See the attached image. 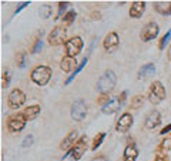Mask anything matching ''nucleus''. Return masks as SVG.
I'll use <instances>...</instances> for the list:
<instances>
[{
    "mask_svg": "<svg viewBox=\"0 0 171 161\" xmlns=\"http://www.w3.org/2000/svg\"><path fill=\"white\" fill-rule=\"evenodd\" d=\"M116 83H117V76H116V73L111 70H107L99 78V81H97V90L101 93V94H107V93H110V91L116 87Z\"/></svg>",
    "mask_w": 171,
    "mask_h": 161,
    "instance_id": "nucleus-1",
    "label": "nucleus"
},
{
    "mask_svg": "<svg viewBox=\"0 0 171 161\" xmlns=\"http://www.w3.org/2000/svg\"><path fill=\"white\" fill-rule=\"evenodd\" d=\"M52 78V69L47 66H37L32 71V80L37 86H46Z\"/></svg>",
    "mask_w": 171,
    "mask_h": 161,
    "instance_id": "nucleus-2",
    "label": "nucleus"
},
{
    "mask_svg": "<svg viewBox=\"0 0 171 161\" xmlns=\"http://www.w3.org/2000/svg\"><path fill=\"white\" fill-rule=\"evenodd\" d=\"M164 98H165L164 86L160 83V81H154V83L151 84V87H150V94H148L150 103L154 104V106H157V104H160Z\"/></svg>",
    "mask_w": 171,
    "mask_h": 161,
    "instance_id": "nucleus-3",
    "label": "nucleus"
},
{
    "mask_svg": "<svg viewBox=\"0 0 171 161\" xmlns=\"http://www.w3.org/2000/svg\"><path fill=\"white\" fill-rule=\"evenodd\" d=\"M24 101H26V94L20 90V89L12 90V93H10L9 97H7V106H9L12 110L20 109V107L24 104Z\"/></svg>",
    "mask_w": 171,
    "mask_h": 161,
    "instance_id": "nucleus-4",
    "label": "nucleus"
},
{
    "mask_svg": "<svg viewBox=\"0 0 171 161\" xmlns=\"http://www.w3.org/2000/svg\"><path fill=\"white\" fill-rule=\"evenodd\" d=\"M83 50V40L81 37L76 36V37H71L66 41V54L69 57H74L79 56Z\"/></svg>",
    "mask_w": 171,
    "mask_h": 161,
    "instance_id": "nucleus-5",
    "label": "nucleus"
},
{
    "mask_svg": "<svg viewBox=\"0 0 171 161\" xmlns=\"http://www.w3.org/2000/svg\"><path fill=\"white\" fill-rule=\"evenodd\" d=\"M67 30L64 26H56L49 34V43L52 46H60L66 41Z\"/></svg>",
    "mask_w": 171,
    "mask_h": 161,
    "instance_id": "nucleus-6",
    "label": "nucleus"
},
{
    "mask_svg": "<svg viewBox=\"0 0 171 161\" xmlns=\"http://www.w3.org/2000/svg\"><path fill=\"white\" fill-rule=\"evenodd\" d=\"M70 116L74 121H81L84 120L87 116V106H86L84 100H76L71 104V110H70Z\"/></svg>",
    "mask_w": 171,
    "mask_h": 161,
    "instance_id": "nucleus-7",
    "label": "nucleus"
},
{
    "mask_svg": "<svg viewBox=\"0 0 171 161\" xmlns=\"http://www.w3.org/2000/svg\"><path fill=\"white\" fill-rule=\"evenodd\" d=\"M26 117L23 116V113L21 114H14L9 118V121H7V129L10 130L12 133H20L21 130L26 127Z\"/></svg>",
    "mask_w": 171,
    "mask_h": 161,
    "instance_id": "nucleus-8",
    "label": "nucleus"
},
{
    "mask_svg": "<svg viewBox=\"0 0 171 161\" xmlns=\"http://www.w3.org/2000/svg\"><path fill=\"white\" fill-rule=\"evenodd\" d=\"M158 32H160V27L156 21H150V23H147L144 26V29L141 30L140 33V37L143 41H151L154 40L156 37L158 36Z\"/></svg>",
    "mask_w": 171,
    "mask_h": 161,
    "instance_id": "nucleus-9",
    "label": "nucleus"
},
{
    "mask_svg": "<svg viewBox=\"0 0 171 161\" xmlns=\"http://www.w3.org/2000/svg\"><path fill=\"white\" fill-rule=\"evenodd\" d=\"M119 44H120V37L116 32L108 33V34L105 36L104 41H103V46H104L105 52H108V53L114 52V50L119 47Z\"/></svg>",
    "mask_w": 171,
    "mask_h": 161,
    "instance_id": "nucleus-10",
    "label": "nucleus"
},
{
    "mask_svg": "<svg viewBox=\"0 0 171 161\" xmlns=\"http://www.w3.org/2000/svg\"><path fill=\"white\" fill-rule=\"evenodd\" d=\"M133 123H134V118L130 113H124L123 116L119 118V121H117V126H116V130L119 131V133H127L128 130L131 129Z\"/></svg>",
    "mask_w": 171,
    "mask_h": 161,
    "instance_id": "nucleus-11",
    "label": "nucleus"
},
{
    "mask_svg": "<svg viewBox=\"0 0 171 161\" xmlns=\"http://www.w3.org/2000/svg\"><path fill=\"white\" fill-rule=\"evenodd\" d=\"M71 150H73L71 157L76 161H79L80 158L83 157V154L86 153V150H87V137H86V135H83L80 140H77V143L74 144V147H73Z\"/></svg>",
    "mask_w": 171,
    "mask_h": 161,
    "instance_id": "nucleus-12",
    "label": "nucleus"
},
{
    "mask_svg": "<svg viewBox=\"0 0 171 161\" xmlns=\"http://www.w3.org/2000/svg\"><path fill=\"white\" fill-rule=\"evenodd\" d=\"M160 124H161V114H160V111H157V110L150 111V114L145 118V129L154 130L157 129Z\"/></svg>",
    "mask_w": 171,
    "mask_h": 161,
    "instance_id": "nucleus-13",
    "label": "nucleus"
},
{
    "mask_svg": "<svg viewBox=\"0 0 171 161\" xmlns=\"http://www.w3.org/2000/svg\"><path fill=\"white\" fill-rule=\"evenodd\" d=\"M120 107H123V104H121L119 97H111L110 101L101 107V111L104 114H113V113H117L120 110Z\"/></svg>",
    "mask_w": 171,
    "mask_h": 161,
    "instance_id": "nucleus-14",
    "label": "nucleus"
},
{
    "mask_svg": "<svg viewBox=\"0 0 171 161\" xmlns=\"http://www.w3.org/2000/svg\"><path fill=\"white\" fill-rule=\"evenodd\" d=\"M145 10V1H133L130 7V16L134 19H140Z\"/></svg>",
    "mask_w": 171,
    "mask_h": 161,
    "instance_id": "nucleus-15",
    "label": "nucleus"
},
{
    "mask_svg": "<svg viewBox=\"0 0 171 161\" xmlns=\"http://www.w3.org/2000/svg\"><path fill=\"white\" fill-rule=\"evenodd\" d=\"M77 137H79L77 130H73V131H70V133H69V135H67L63 141H61V144H60V148H61V150H71V147L74 145V141L77 140Z\"/></svg>",
    "mask_w": 171,
    "mask_h": 161,
    "instance_id": "nucleus-16",
    "label": "nucleus"
},
{
    "mask_svg": "<svg viewBox=\"0 0 171 161\" xmlns=\"http://www.w3.org/2000/svg\"><path fill=\"white\" fill-rule=\"evenodd\" d=\"M138 157V150L136 147V144L131 143V144H128L124 150V161H136Z\"/></svg>",
    "mask_w": 171,
    "mask_h": 161,
    "instance_id": "nucleus-17",
    "label": "nucleus"
},
{
    "mask_svg": "<svg viewBox=\"0 0 171 161\" xmlns=\"http://www.w3.org/2000/svg\"><path fill=\"white\" fill-rule=\"evenodd\" d=\"M77 66V60L74 57H63V60L60 61V67H61V70L64 71V73H71V70Z\"/></svg>",
    "mask_w": 171,
    "mask_h": 161,
    "instance_id": "nucleus-18",
    "label": "nucleus"
},
{
    "mask_svg": "<svg viewBox=\"0 0 171 161\" xmlns=\"http://www.w3.org/2000/svg\"><path fill=\"white\" fill-rule=\"evenodd\" d=\"M40 111H41L40 106L34 104V106H29V107H26V109H24V111H23V116L26 117L27 121H32V120H34L36 117L39 116Z\"/></svg>",
    "mask_w": 171,
    "mask_h": 161,
    "instance_id": "nucleus-19",
    "label": "nucleus"
},
{
    "mask_svg": "<svg viewBox=\"0 0 171 161\" xmlns=\"http://www.w3.org/2000/svg\"><path fill=\"white\" fill-rule=\"evenodd\" d=\"M154 73H156V66L153 64V63H147V64H144L143 67H140V70H138V73H137V77L147 78V77H150V76H153Z\"/></svg>",
    "mask_w": 171,
    "mask_h": 161,
    "instance_id": "nucleus-20",
    "label": "nucleus"
},
{
    "mask_svg": "<svg viewBox=\"0 0 171 161\" xmlns=\"http://www.w3.org/2000/svg\"><path fill=\"white\" fill-rule=\"evenodd\" d=\"M154 9L163 16H170L171 14V1H156Z\"/></svg>",
    "mask_w": 171,
    "mask_h": 161,
    "instance_id": "nucleus-21",
    "label": "nucleus"
},
{
    "mask_svg": "<svg viewBox=\"0 0 171 161\" xmlns=\"http://www.w3.org/2000/svg\"><path fill=\"white\" fill-rule=\"evenodd\" d=\"M87 63H88V58H87V57H84V58H83V61H81V63H80V64L77 66V69H76V70L73 71V73H71V74H70V76H69V78H67V80H66V83H64V84H66V86H69V84L71 83L73 80H74V77H76V76L79 74L80 71H81V70H83V69H84V67H86V66H87Z\"/></svg>",
    "mask_w": 171,
    "mask_h": 161,
    "instance_id": "nucleus-22",
    "label": "nucleus"
},
{
    "mask_svg": "<svg viewBox=\"0 0 171 161\" xmlns=\"http://www.w3.org/2000/svg\"><path fill=\"white\" fill-rule=\"evenodd\" d=\"M39 13H40V17L49 19V17L52 16V6H50V4H43V6H40Z\"/></svg>",
    "mask_w": 171,
    "mask_h": 161,
    "instance_id": "nucleus-23",
    "label": "nucleus"
},
{
    "mask_svg": "<svg viewBox=\"0 0 171 161\" xmlns=\"http://www.w3.org/2000/svg\"><path fill=\"white\" fill-rule=\"evenodd\" d=\"M104 138H105V133H100V134H97L96 137H94V140H93V145H91L93 151H96V150L101 145V143H103Z\"/></svg>",
    "mask_w": 171,
    "mask_h": 161,
    "instance_id": "nucleus-24",
    "label": "nucleus"
},
{
    "mask_svg": "<svg viewBox=\"0 0 171 161\" xmlns=\"http://www.w3.org/2000/svg\"><path fill=\"white\" fill-rule=\"evenodd\" d=\"M10 78H12V71L10 70H4L3 76H1V87L7 89L9 84H10Z\"/></svg>",
    "mask_w": 171,
    "mask_h": 161,
    "instance_id": "nucleus-25",
    "label": "nucleus"
},
{
    "mask_svg": "<svg viewBox=\"0 0 171 161\" xmlns=\"http://www.w3.org/2000/svg\"><path fill=\"white\" fill-rule=\"evenodd\" d=\"M76 17H77V13H76L74 10H70L69 13H66L64 16H63V21L67 23V24H71L73 21L76 20Z\"/></svg>",
    "mask_w": 171,
    "mask_h": 161,
    "instance_id": "nucleus-26",
    "label": "nucleus"
},
{
    "mask_svg": "<svg viewBox=\"0 0 171 161\" xmlns=\"http://www.w3.org/2000/svg\"><path fill=\"white\" fill-rule=\"evenodd\" d=\"M144 103V97L143 96H134L131 98V107L133 109H138L140 106H143Z\"/></svg>",
    "mask_w": 171,
    "mask_h": 161,
    "instance_id": "nucleus-27",
    "label": "nucleus"
},
{
    "mask_svg": "<svg viewBox=\"0 0 171 161\" xmlns=\"http://www.w3.org/2000/svg\"><path fill=\"white\" fill-rule=\"evenodd\" d=\"M170 40H171V29L167 32V34H165L164 37L161 39V41H160V50H165V47H167Z\"/></svg>",
    "mask_w": 171,
    "mask_h": 161,
    "instance_id": "nucleus-28",
    "label": "nucleus"
},
{
    "mask_svg": "<svg viewBox=\"0 0 171 161\" xmlns=\"http://www.w3.org/2000/svg\"><path fill=\"white\" fill-rule=\"evenodd\" d=\"M33 143H34V137L32 134H29V135L24 137V140H23V143H21V145H23L24 148H27V147H30Z\"/></svg>",
    "mask_w": 171,
    "mask_h": 161,
    "instance_id": "nucleus-29",
    "label": "nucleus"
},
{
    "mask_svg": "<svg viewBox=\"0 0 171 161\" xmlns=\"http://www.w3.org/2000/svg\"><path fill=\"white\" fill-rule=\"evenodd\" d=\"M41 47H43V41H41V39H37L36 40V43H34V46H33V49H32V53H33V54L39 53L40 50H41Z\"/></svg>",
    "mask_w": 171,
    "mask_h": 161,
    "instance_id": "nucleus-30",
    "label": "nucleus"
},
{
    "mask_svg": "<svg viewBox=\"0 0 171 161\" xmlns=\"http://www.w3.org/2000/svg\"><path fill=\"white\" fill-rule=\"evenodd\" d=\"M69 6H70L69 1H60L59 3V17L61 16V14H64V12H66V9Z\"/></svg>",
    "mask_w": 171,
    "mask_h": 161,
    "instance_id": "nucleus-31",
    "label": "nucleus"
},
{
    "mask_svg": "<svg viewBox=\"0 0 171 161\" xmlns=\"http://www.w3.org/2000/svg\"><path fill=\"white\" fill-rule=\"evenodd\" d=\"M24 57H26V54H24V53H20V54H17V60H16V61H17V66H19V67H21V69L26 66V63H24Z\"/></svg>",
    "mask_w": 171,
    "mask_h": 161,
    "instance_id": "nucleus-32",
    "label": "nucleus"
},
{
    "mask_svg": "<svg viewBox=\"0 0 171 161\" xmlns=\"http://www.w3.org/2000/svg\"><path fill=\"white\" fill-rule=\"evenodd\" d=\"M110 98H111V97H108V94H101V96H100V98L97 100V101H99L100 106H105V104L110 101Z\"/></svg>",
    "mask_w": 171,
    "mask_h": 161,
    "instance_id": "nucleus-33",
    "label": "nucleus"
},
{
    "mask_svg": "<svg viewBox=\"0 0 171 161\" xmlns=\"http://www.w3.org/2000/svg\"><path fill=\"white\" fill-rule=\"evenodd\" d=\"M29 4H30V1H21V3H20L19 6L16 7V10H14V14H19L20 12H21V10H23L24 7L29 6Z\"/></svg>",
    "mask_w": 171,
    "mask_h": 161,
    "instance_id": "nucleus-34",
    "label": "nucleus"
},
{
    "mask_svg": "<svg viewBox=\"0 0 171 161\" xmlns=\"http://www.w3.org/2000/svg\"><path fill=\"white\" fill-rule=\"evenodd\" d=\"M163 147H164L165 150H168V148H171V137H165L164 143H163Z\"/></svg>",
    "mask_w": 171,
    "mask_h": 161,
    "instance_id": "nucleus-35",
    "label": "nucleus"
},
{
    "mask_svg": "<svg viewBox=\"0 0 171 161\" xmlns=\"http://www.w3.org/2000/svg\"><path fill=\"white\" fill-rule=\"evenodd\" d=\"M170 131H171V124H168V126H167L165 129H163V130H161L160 133H161V135H164L165 133H170Z\"/></svg>",
    "mask_w": 171,
    "mask_h": 161,
    "instance_id": "nucleus-36",
    "label": "nucleus"
},
{
    "mask_svg": "<svg viewBox=\"0 0 171 161\" xmlns=\"http://www.w3.org/2000/svg\"><path fill=\"white\" fill-rule=\"evenodd\" d=\"M127 94H128L127 91H123V93H121V96L119 97V98H120V101H121V104L124 103V100H125V98H127Z\"/></svg>",
    "mask_w": 171,
    "mask_h": 161,
    "instance_id": "nucleus-37",
    "label": "nucleus"
},
{
    "mask_svg": "<svg viewBox=\"0 0 171 161\" xmlns=\"http://www.w3.org/2000/svg\"><path fill=\"white\" fill-rule=\"evenodd\" d=\"M93 161H108V160L105 158L104 155H100V157H97V158H93Z\"/></svg>",
    "mask_w": 171,
    "mask_h": 161,
    "instance_id": "nucleus-38",
    "label": "nucleus"
},
{
    "mask_svg": "<svg viewBox=\"0 0 171 161\" xmlns=\"http://www.w3.org/2000/svg\"><path fill=\"white\" fill-rule=\"evenodd\" d=\"M168 57L171 58V49H170V52H168Z\"/></svg>",
    "mask_w": 171,
    "mask_h": 161,
    "instance_id": "nucleus-39",
    "label": "nucleus"
}]
</instances>
